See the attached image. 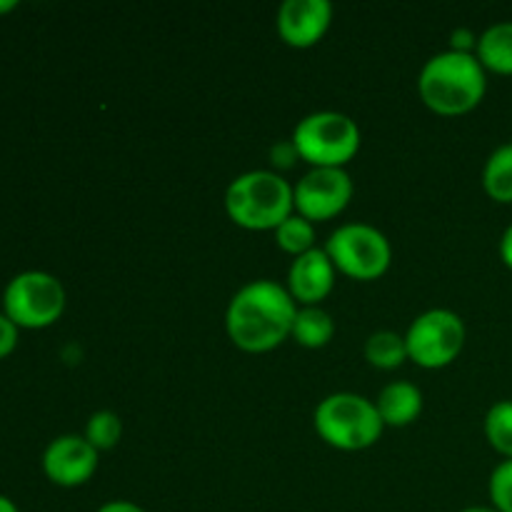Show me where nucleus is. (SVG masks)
Here are the masks:
<instances>
[{
  "label": "nucleus",
  "instance_id": "nucleus-1",
  "mask_svg": "<svg viewBox=\"0 0 512 512\" xmlns=\"http://www.w3.org/2000/svg\"><path fill=\"white\" fill-rule=\"evenodd\" d=\"M298 303L275 280L243 285L225 310V330L243 353H270L293 335Z\"/></svg>",
  "mask_w": 512,
  "mask_h": 512
},
{
  "label": "nucleus",
  "instance_id": "nucleus-2",
  "mask_svg": "<svg viewBox=\"0 0 512 512\" xmlns=\"http://www.w3.org/2000/svg\"><path fill=\"white\" fill-rule=\"evenodd\" d=\"M420 100L438 115H465L483 103L488 93V70L475 53L433 55L418 75Z\"/></svg>",
  "mask_w": 512,
  "mask_h": 512
},
{
  "label": "nucleus",
  "instance_id": "nucleus-3",
  "mask_svg": "<svg viewBox=\"0 0 512 512\" xmlns=\"http://www.w3.org/2000/svg\"><path fill=\"white\" fill-rule=\"evenodd\" d=\"M225 213L238 228L275 233L295 213L293 185L275 170H248L225 190Z\"/></svg>",
  "mask_w": 512,
  "mask_h": 512
},
{
  "label": "nucleus",
  "instance_id": "nucleus-4",
  "mask_svg": "<svg viewBox=\"0 0 512 512\" xmlns=\"http://www.w3.org/2000/svg\"><path fill=\"white\" fill-rule=\"evenodd\" d=\"M320 440L343 453L368 450L383 438L385 423L373 400L355 393H333L323 398L313 415Z\"/></svg>",
  "mask_w": 512,
  "mask_h": 512
},
{
  "label": "nucleus",
  "instance_id": "nucleus-5",
  "mask_svg": "<svg viewBox=\"0 0 512 512\" xmlns=\"http://www.w3.org/2000/svg\"><path fill=\"white\" fill-rule=\"evenodd\" d=\"M293 143L298 158L313 168H345L358 155L363 135L350 115L338 110L310 113L295 125Z\"/></svg>",
  "mask_w": 512,
  "mask_h": 512
},
{
  "label": "nucleus",
  "instance_id": "nucleus-6",
  "mask_svg": "<svg viewBox=\"0 0 512 512\" xmlns=\"http://www.w3.org/2000/svg\"><path fill=\"white\" fill-rule=\"evenodd\" d=\"M325 253L335 270L353 280H378L388 273L393 248L383 230L368 223H348L333 230L325 243Z\"/></svg>",
  "mask_w": 512,
  "mask_h": 512
},
{
  "label": "nucleus",
  "instance_id": "nucleus-7",
  "mask_svg": "<svg viewBox=\"0 0 512 512\" xmlns=\"http://www.w3.org/2000/svg\"><path fill=\"white\" fill-rule=\"evenodd\" d=\"M65 288L55 275L25 270L8 283L3 293V313L18 328L43 330L58 323L65 310Z\"/></svg>",
  "mask_w": 512,
  "mask_h": 512
},
{
  "label": "nucleus",
  "instance_id": "nucleus-8",
  "mask_svg": "<svg viewBox=\"0 0 512 512\" xmlns=\"http://www.w3.org/2000/svg\"><path fill=\"white\" fill-rule=\"evenodd\" d=\"M465 340H468V330H465L463 318L445 308L418 315L405 333L410 360L425 370H440L455 363L463 353Z\"/></svg>",
  "mask_w": 512,
  "mask_h": 512
},
{
  "label": "nucleus",
  "instance_id": "nucleus-9",
  "mask_svg": "<svg viewBox=\"0 0 512 512\" xmlns=\"http://www.w3.org/2000/svg\"><path fill=\"white\" fill-rule=\"evenodd\" d=\"M353 190V178L345 168H313L293 185L295 213L310 223L333 220L348 208Z\"/></svg>",
  "mask_w": 512,
  "mask_h": 512
},
{
  "label": "nucleus",
  "instance_id": "nucleus-10",
  "mask_svg": "<svg viewBox=\"0 0 512 512\" xmlns=\"http://www.w3.org/2000/svg\"><path fill=\"white\" fill-rule=\"evenodd\" d=\"M98 455L83 435H60L45 448L43 473L60 488H78L95 475Z\"/></svg>",
  "mask_w": 512,
  "mask_h": 512
},
{
  "label": "nucleus",
  "instance_id": "nucleus-11",
  "mask_svg": "<svg viewBox=\"0 0 512 512\" xmlns=\"http://www.w3.org/2000/svg\"><path fill=\"white\" fill-rule=\"evenodd\" d=\"M333 23V5L328 0H285L278 8V35L290 48H313Z\"/></svg>",
  "mask_w": 512,
  "mask_h": 512
},
{
  "label": "nucleus",
  "instance_id": "nucleus-12",
  "mask_svg": "<svg viewBox=\"0 0 512 512\" xmlns=\"http://www.w3.org/2000/svg\"><path fill=\"white\" fill-rule=\"evenodd\" d=\"M335 275H338V270H335L328 253L323 248H315L293 260L288 270V293L293 295L298 308L320 305L333 293Z\"/></svg>",
  "mask_w": 512,
  "mask_h": 512
},
{
  "label": "nucleus",
  "instance_id": "nucleus-13",
  "mask_svg": "<svg viewBox=\"0 0 512 512\" xmlns=\"http://www.w3.org/2000/svg\"><path fill=\"white\" fill-rule=\"evenodd\" d=\"M375 408H378L385 428H405V425L415 423L423 413V393H420L418 385L395 380L380 390Z\"/></svg>",
  "mask_w": 512,
  "mask_h": 512
},
{
  "label": "nucleus",
  "instance_id": "nucleus-14",
  "mask_svg": "<svg viewBox=\"0 0 512 512\" xmlns=\"http://www.w3.org/2000/svg\"><path fill=\"white\" fill-rule=\"evenodd\" d=\"M475 58L485 70L498 75H512V20L495 23L478 38Z\"/></svg>",
  "mask_w": 512,
  "mask_h": 512
},
{
  "label": "nucleus",
  "instance_id": "nucleus-15",
  "mask_svg": "<svg viewBox=\"0 0 512 512\" xmlns=\"http://www.w3.org/2000/svg\"><path fill=\"white\" fill-rule=\"evenodd\" d=\"M290 338L298 345H303V348L320 350L335 338V320L320 305L298 308V315H295L293 323V335Z\"/></svg>",
  "mask_w": 512,
  "mask_h": 512
},
{
  "label": "nucleus",
  "instance_id": "nucleus-16",
  "mask_svg": "<svg viewBox=\"0 0 512 512\" xmlns=\"http://www.w3.org/2000/svg\"><path fill=\"white\" fill-rule=\"evenodd\" d=\"M483 188L495 203H512V143L490 153L483 168Z\"/></svg>",
  "mask_w": 512,
  "mask_h": 512
},
{
  "label": "nucleus",
  "instance_id": "nucleus-17",
  "mask_svg": "<svg viewBox=\"0 0 512 512\" xmlns=\"http://www.w3.org/2000/svg\"><path fill=\"white\" fill-rule=\"evenodd\" d=\"M365 360L378 370H395L410 360L405 335L393 330H378L365 340Z\"/></svg>",
  "mask_w": 512,
  "mask_h": 512
},
{
  "label": "nucleus",
  "instance_id": "nucleus-18",
  "mask_svg": "<svg viewBox=\"0 0 512 512\" xmlns=\"http://www.w3.org/2000/svg\"><path fill=\"white\" fill-rule=\"evenodd\" d=\"M275 243L283 253L300 258V255L315 250V223L293 213L280 228H275Z\"/></svg>",
  "mask_w": 512,
  "mask_h": 512
},
{
  "label": "nucleus",
  "instance_id": "nucleus-19",
  "mask_svg": "<svg viewBox=\"0 0 512 512\" xmlns=\"http://www.w3.org/2000/svg\"><path fill=\"white\" fill-rule=\"evenodd\" d=\"M485 438L490 448L512 460V400H500L485 415Z\"/></svg>",
  "mask_w": 512,
  "mask_h": 512
},
{
  "label": "nucleus",
  "instance_id": "nucleus-20",
  "mask_svg": "<svg viewBox=\"0 0 512 512\" xmlns=\"http://www.w3.org/2000/svg\"><path fill=\"white\" fill-rule=\"evenodd\" d=\"M83 438L88 440L98 453L118 448L120 438H123V420H120L118 413H113V410H98V413L90 415L88 423H85Z\"/></svg>",
  "mask_w": 512,
  "mask_h": 512
},
{
  "label": "nucleus",
  "instance_id": "nucleus-21",
  "mask_svg": "<svg viewBox=\"0 0 512 512\" xmlns=\"http://www.w3.org/2000/svg\"><path fill=\"white\" fill-rule=\"evenodd\" d=\"M490 500L498 512H512V460H503L490 475Z\"/></svg>",
  "mask_w": 512,
  "mask_h": 512
},
{
  "label": "nucleus",
  "instance_id": "nucleus-22",
  "mask_svg": "<svg viewBox=\"0 0 512 512\" xmlns=\"http://www.w3.org/2000/svg\"><path fill=\"white\" fill-rule=\"evenodd\" d=\"M15 345H18V325L8 315L0 313V360L8 358Z\"/></svg>",
  "mask_w": 512,
  "mask_h": 512
},
{
  "label": "nucleus",
  "instance_id": "nucleus-23",
  "mask_svg": "<svg viewBox=\"0 0 512 512\" xmlns=\"http://www.w3.org/2000/svg\"><path fill=\"white\" fill-rule=\"evenodd\" d=\"M475 48H478V35L473 30L458 28L450 38V50H455V53H475Z\"/></svg>",
  "mask_w": 512,
  "mask_h": 512
},
{
  "label": "nucleus",
  "instance_id": "nucleus-24",
  "mask_svg": "<svg viewBox=\"0 0 512 512\" xmlns=\"http://www.w3.org/2000/svg\"><path fill=\"white\" fill-rule=\"evenodd\" d=\"M98 512H145L140 505L130 503V500H110V503L100 505Z\"/></svg>",
  "mask_w": 512,
  "mask_h": 512
},
{
  "label": "nucleus",
  "instance_id": "nucleus-25",
  "mask_svg": "<svg viewBox=\"0 0 512 512\" xmlns=\"http://www.w3.org/2000/svg\"><path fill=\"white\" fill-rule=\"evenodd\" d=\"M500 258H503V263L512 270V225L505 228L503 238H500Z\"/></svg>",
  "mask_w": 512,
  "mask_h": 512
},
{
  "label": "nucleus",
  "instance_id": "nucleus-26",
  "mask_svg": "<svg viewBox=\"0 0 512 512\" xmlns=\"http://www.w3.org/2000/svg\"><path fill=\"white\" fill-rule=\"evenodd\" d=\"M0 512H18V508H15L13 500L5 498V495H0Z\"/></svg>",
  "mask_w": 512,
  "mask_h": 512
},
{
  "label": "nucleus",
  "instance_id": "nucleus-27",
  "mask_svg": "<svg viewBox=\"0 0 512 512\" xmlns=\"http://www.w3.org/2000/svg\"><path fill=\"white\" fill-rule=\"evenodd\" d=\"M18 8V3L15 0H0V13H10V10Z\"/></svg>",
  "mask_w": 512,
  "mask_h": 512
},
{
  "label": "nucleus",
  "instance_id": "nucleus-28",
  "mask_svg": "<svg viewBox=\"0 0 512 512\" xmlns=\"http://www.w3.org/2000/svg\"><path fill=\"white\" fill-rule=\"evenodd\" d=\"M463 512H498L495 508H483V505H478V508H465Z\"/></svg>",
  "mask_w": 512,
  "mask_h": 512
}]
</instances>
